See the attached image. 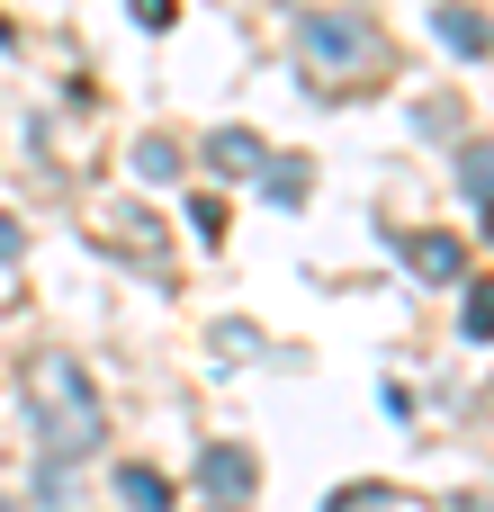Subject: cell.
Segmentation results:
<instances>
[{
  "mask_svg": "<svg viewBox=\"0 0 494 512\" xmlns=\"http://www.w3.org/2000/svg\"><path fill=\"white\" fill-rule=\"evenodd\" d=\"M27 414H36L45 468H63V459H81L99 441V387L81 378V360H36L27 369Z\"/></svg>",
  "mask_w": 494,
  "mask_h": 512,
  "instance_id": "6da1fadb",
  "label": "cell"
},
{
  "mask_svg": "<svg viewBox=\"0 0 494 512\" xmlns=\"http://www.w3.org/2000/svg\"><path fill=\"white\" fill-rule=\"evenodd\" d=\"M369 45H378V27H369V18H351V9H333V18H306V63H324V72H351V63H369Z\"/></svg>",
  "mask_w": 494,
  "mask_h": 512,
  "instance_id": "7a4b0ae2",
  "label": "cell"
},
{
  "mask_svg": "<svg viewBox=\"0 0 494 512\" xmlns=\"http://www.w3.org/2000/svg\"><path fill=\"white\" fill-rule=\"evenodd\" d=\"M207 486H216L225 504H243V495H252V459H243V450H207Z\"/></svg>",
  "mask_w": 494,
  "mask_h": 512,
  "instance_id": "3957f363",
  "label": "cell"
},
{
  "mask_svg": "<svg viewBox=\"0 0 494 512\" xmlns=\"http://www.w3.org/2000/svg\"><path fill=\"white\" fill-rule=\"evenodd\" d=\"M99 234H108L117 252H153V225H144L135 207H108V216H99Z\"/></svg>",
  "mask_w": 494,
  "mask_h": 512,
  "instance_id": "277c9868",
  "label": "cell"
},
{
  "mask_svg": "<svg viewBox=\"0 0 494 512\" xmlns=\"http://www.w3.org/2000/svg\"><path fill=\"white\" fill-rule=\"evenodd\" d=\"M405 252H414L423 279H459V243H450V234H423V243H405Z\"/></svg>",
  "mask_w": 494,
  "mask_h": 512,
  "instance_id": "5b68a950",
  "label": "cell"
},
{
  "mask_svg": "<svg viewBox=\"0 0 494 512\" xmlns=\"http://www.w3.org/2000/svg\"><path fill=\"white\" fill-rule=\"evenodd\" d=\"M117 495H126L135 512H171V486H162L153 468H126V477H117Z\"/></svg>",
  "mask_w": 494,
  "mask_h": 512,
  "instance_id": "8992f818",
  "label": "cell"
},
{
  "mask_svg": "<svg viewBox=\"0 0 494 512\" xmlns=\"http://www.w3.org/2000/svg\"><path fill=\"white\" fill-rule=\"evenodd\" d=\"M441 36H450L459 54H486V18H477V9H441Z\"/></svg>",
  "mask_w": 494,
  "mask_h": 512,
  "instance_id": "52a82bcc",
  "label": "cell"
},
{
  "mask_svg": "<svg viewBox=\"0 0 494 512\" xmlns=\"http://www.w3.org/2000/svg\"><path fill=\"white\" fill-rule=\"evenodd\" d=\"M207 162H216V171H261V144H252V135H216Z\"/></svg>",
  "mask_w": 494,
  "mask_h": 512,
  "instance_id": "ba28073f",
  "label": "cell"
},
{
  "mask_svg": "<svg viewBox=\"0 0 494 512\" xmlns=\"http://www.w3.org/2000/svg\"><path fill=\"white\" fill-rule=\"evenodd\" d=\"M135 171H144V180H171V171H180V153H171V144H144V153H135Z\"/></svg>",
  "mask_w": 494,
  "mask_h": 512,
  "instance_id": "9c48e42d",
  "label": "cell"
},
{
  "mask_svg": "<svg viewBox=\"0 0 494 512\" xmlns=\"http://www.w3.org/2000/svg\"><path fill=\"white\" fill-rule=\"evenodd\" d=\"M459 180H468V207H486V153L468 144V162H459Z\"/></svg>",
  "mask_w": 494,
  "mask_h": 512,
  "instance_id": "30bf717a",
  "label": "cell"
},
{
  "mask_svg": "<svg viewBox=\"0 0 494 512\" xmlns=\"http://www.w3.org/2000/svg\"><path fill=\"white\" fill-rule=\"evenodd\" d=\"M378 504H387L378 486H351V495H342V504H333V512H378Z\"/></svg>",
  "mask_w": 494,
  "mask_h": 512,
  "instance_id": "8fae6325",
  "label": "cell"
},
{
  "mask_svg": "<svg viewBox=\"0 0 494 512\" xmlns=\"http://www.w3.org/2000/svg\"><path fill=\"white\" fill-rule=\"evenodd\" d=\"M135 18H144V27H162V18H171V0H135Z\"/></svg>",
  "mask_w": 494,
  "mask_h": 512,
  "instance_id": "7c38bea8",
  "label": "cell"
},
{
  "mask_svg": "<svg viewBox=\"0 0 494 512\" xmlns=\"http://www.w3.org/2000/svg\"><path fill=\"white\" fill-rule=\"evenodd\" d=\"M9 252H18V225H9V216H0V261H9Z\"/></svg>",
  "mask_w": 494,
  "mask_h": 512,
  "instance_id": "4fadbf2b",
  "label": "cell"
},
{
  "mask_svg": "<svg viewBox=\"0 0 494 512\" xmlns=\"http://www.w3.org/2000/svg\"><path fill=\"white\" fill-rule=\"evenodd\" d=\"M0 36H9V27H0Z\"/></svg>",
  "mask_w": 494,
  "mask_h": 512,
  "instance_id": "5bb4252c",
  "label": "cell"
}]
</instances>
